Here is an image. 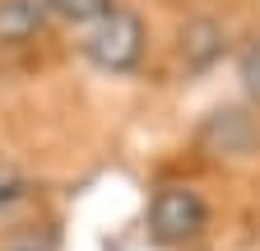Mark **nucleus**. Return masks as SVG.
<instances>
[{
    "label": "nucleus",
    "mask_w": 260,
    "mask_h": 251,
    "mask_svg": "<svg viewBox=\"0 0 260 251\" xmlns=\"http://www.w3.org/2000/svg\"><path fill=\"white\" fill-rule=\"evenodd\" d=\"M112 5L116 0H47V10L56 19H70V23H93V19H103Z\"/></svg>",
    "instance_id": "nucleus-5"
},
{
    "label": "nucleus",
    "mask_w": 260,
    "mask_h": 251,
    "mask_svg": "<svg viewBox=\"0 0 260 251\" xmlns=\"http://www.w3.org/2000/svg\"><path fill=\"white\" fill-rule=\"evenodd\" d=\"M209 228V205L190 186H162L149 200V237L158 246H186Z\"/></svg>",
    "instance_id": "nucleus-2"
},
{
    "label": "nucleus",
    "mask_w": 260,
    "mask_h": 251,
    "mask_svg": "<svg viewBox=\"0 0 260 251\" xmlns=\"http://www.w3.org/2000/svg\"><path fill=\"white\" fill-rule=\"evenodd\" d=\"M84 56H88V66L107 70V75L135 70L140 56H144V19H140L135 10H125V5H112L103 19L88 23V33H84Z\"/></svg>",
    "instance_id": "nucleus-1"
},
{
    "label": "nucleus",
    "mask_w": 260,
    "mask_h": 251,
    "mask_svg": "<svg viewBox=\"0 0 260 251\" xmlns=\"http://www.w3.org/2000/svg\"><path fill=\"white\" fill-rule=\"evenodd\" d=\"M237 75H242V88L260 103V38H246L242 51H237Z\"/></svg>",
    "instance_id": "nucleus-6"
},
{
    "label": "nucleus",
    "mask_w": 260,
    "mask_h": 251,
    "mask_svg": "<svg viewBox=\"0 0 260 251\" xmlns=\"http://www.w3.org/2000/svg\"><path fill=\"white\" fill-rule=\"evenodd\" d=\"M177 51H181V66L200 75V70H209L214 60L228 51V38H223V28L214 19H190L177 33Z\"/></svg>",
    "instance_id": "nucleus-3"
},
{
    "label": "nucleus",
    "mask_w": 260,
    "mask_h": 251,
    "mask_svg": "<svg viewBox=\"0 0 260 251\" xmlns=\"http://www.w3.org/2000/svg\"><path fill=\"white\" fill-rule=\"evenodd\" d=\"M47 0H0V42L19 47L47 28Z\"/></svg>",
    "instance_id": "nucleus-4"
}]
</instances>
